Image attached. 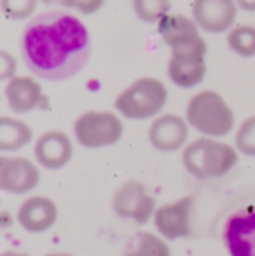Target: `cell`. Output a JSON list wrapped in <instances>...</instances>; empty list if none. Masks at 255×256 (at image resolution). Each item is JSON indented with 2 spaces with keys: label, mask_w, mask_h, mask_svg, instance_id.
Masks as SVG:
<instances>
[{
  "label": "cell",
  "mask_w": 255,
  "mask_h": 256,
  "mask_svg": "<svg viewBox=\"0 0 255 256\" xmlns=\"http://www.w3.org/2000/svg\"><path fill=\"white\" fill-rule=\"evenodd\" d=\"M91 35L74 14L48 10L34 18L21 35L27 68L42 80L62 82L84 70L91 58Z\"/></svg>",
  "instance_id": "obj_1"
},
{
  "label": "cell",
  "mask_w": 255,
  "mask_h": 256,
  "mask_svg": "<svg viewBox=\"0 0 255 256\" xmlns=\"http://www.w3.org/2000/svg\"><path fill=\"white\" fill-rule=\"evenodd\" d=\"M239 160L236 146L215 138H201L187 143L182 152V162L196 180H217L234 169Z\"/></svg>",
  "instance_id": "obj_2"
},
{
  "label": "cell",
  "mask_w": 255,
  "mask_h": 256,
  "mask_svg": "<svg viewBox=\"0 0 255 256\" xmlns=\"http://www.w3.org/2000/svg\"><path fill=\"white\" fill-rule=\"evenodd\" d=\"M185 120L206 138H222L234 129V112L217 91H199L189 100Z\"/></svg>",
  "instance_id": "obj_3"
},
{
  "label": "cell",
  "mask_w": 255,
  "mask_h": 256,
  "mask_svg": "<svg viewBox=\"0 0 255 256\" xmlns=\"http://www.w3.org/2000/svg\"><path fill=\"white\" fill-rule=\"evenodd\" d=\"M168 103V89L154 77L136 78L116 98V110L129 120H147L163 112Z\"/></svg>",
  "instance_id": "obj_4"
},
{
  "label": "cell",
  "mask_w": 255,
  "mask_h": 256,
  "mask_svg": "<svg viewBox=\"0 0 255 256\" xmlns=\"http://www.w3.org/2000/svg\"><path fill=\"white\" fill-rule=\"evenodd\" d=\"M124 126L114 112L89 110L79 115L74 124V136L84 148H105L119 143Z\"/></svg>",
  "instance_id": "obj_5"
},
{
  "label": "cell",
  "mask_w": 255,
  "mask_h": 256,
  "mask_svg": "<svg viewBox=\"0 0 255 256\" xmlns=\"http://www.w3.org/2000/svg\"><path fill=\"white\" fill-rule=\"evenodd\" d=\"M222 242L229 256H255V204L234 209L224 220Z\"/></svg>",
  "instance_id": "obj_6"
},
{
  "label": "cell",
  "mask_w": 255,
  "mask_h": 256,
  "mask_svg": "<svg viewBox=\"0 0 255 256\" xmlns=\"http://www.w3.org/2000/svg\"><path fill=\"white\" fill-rule=\"evenodd\" d=\"M112 211L121 220H131L136 225H145L154 218L156 199L147 192V186L138 180L123 183L112 196Z\"/></svg>",
  "instance_id": "obj_7"
},
{
  "label": "cell",
  "mask_w": 255,
  "mask_h": 256,
  "mask_svg": "<svg viewBox=\"0 0 255 256\" xmlns=\"http://www.w3.org/2000/svg\"><path fill=\"white\" fill-rule=\"evenodd\" d=\"M192 196H185L157 208L154 214V225L159 236L166 240L185 239L192 234V212H194Z\"/></svg>",
  "instance_id": "obj_8"
},
{
  "label": "cell",
  "mask_w": 255,
  "mask_h": 256,
  "mask_svg": "<svg viewBox=\"0 0 255 256\" xmlns=\"http://www.w3.org/2000/svg\"><path fill=\"white\" fill-rule=\"evenodd\" d=\"M206 44L182 51H171L168 61V77L175 86L191 89L201 84L206 75Z\"/></svg>",
  "instance_id": "obj_9"
},
{
  "label": "cell",
  "mask_w": 255,
  "mask_h": 256,
  "mask_svg": "<svg viewBox=\"0 0 255 256\" xmlns=\"http://www.w3.org/2000/svg\"><path fill=\"white\" fill-rule=\"evenodd\" d=\"M41 183V169L27 157H0V188L14 196H25Z\"/></svg>",
  "instance_id": "obj_10"
},
{
  "label": "cell",
  "mask_w": 255,
  "mask_h": 256,
  "mask_svg": "<svg viewBox=\"0 0 255 256\" xmlns=\"http://www.w3.org/2000/svg\"><path fill=\"white\" fill-rule=\"evenodd\" d=\"M192 20L208 34H224L234 28L238 6L234 0H192Z\"/></svg>",
  "instance_id": "obj_11"
},
{
  "label": "cell",
  "mask_w": 255,
  "mask_h": 256,
  "mask_svg": "<svg viewBox=\"0 0 255 256\" xmlns=\"http://www.w3.org/2000/svg\"><path fill=\"white\" fill-rule=\"evenodd\" d=\"M189 138V124L177 114H164L152 120L149 128V142L159 152H177L185 148Z\"/></svg>",
  "instance_id": "obj_12"
},
{
  "label": "cell",
  "mask_w": 255,
  "mask_h": 256,
  "mask_svg": "<svg viewBox=\"0 0 255 256\" xmlns=\"http://www.w3.org/2000/svg\"><path fill=\"white\" fill-rule=\"evenodd\" d=\"M157 32L170 51H182L206 44L196 21L184 14H168L157 23Z\"/></svg>",
  "instance_id": "obj_13"
},
{
  "label": "cell",
  "mask_w": 255,
  "mask_h": 256,
  "mask_svg": "<svg viewBox=\"0 0 255 256\" xmlns=\"http://www.w3.org/2000/svg\"><path fill=\"white\" fill-rule=\"evenodd\" d=\"M35 158L44 169L58 171L63 169L74 155V145L67 132L63 131H48L39 136L35 143Z\"/></svg>",
  "instance_id": "obj_14"
},
{
  "label": "cell",
  "mask_w": 255,
  "mask_h": 256,
  "mask_svg": "<svg viewBox=\"0 0 255 256\" xmlns=\"http://www.w3.org/2000/svg\"><path fill=\"white\" fill-rule=\"evenodd\" d=\"M58 222V206L46 196H32L18 209V223L27 232L42 234Z\"/></svg>",
  "instance_id": "obj_15"
},
{
  "label": "cell",
  "mask_w": 255,
  "mask_h": 256,
  "mask_svg": "<svg viewBox=\"0 0 255 256\" xmlns=\"http://www.w3.org/2000/svg\"><path fill=\"white\" fill-rule=\"evenodd\" d=\"M6 100L14 114H28L46 104V94L37 78L16 75L6 84Z\"/></svg>",
  "instance_id": "obj_16"
},
{
  "label": "cell",
  "mask_w": 255,
  "mask_h": 256,
  "mask_svg": "<svg viewBox=\"0 0 255 256\" xmlns=\"http://www.w3.org/2000/svg\"><path fill=\"white\" fill-rule=\"evenodd\" d=\"M34 131L27 122L14 117H0V150L14 152L32 142Z\"/></svg>",
  "instance_id": "obj_17"
},
{
  "label": "cell",
  "mask_w": 255,
  "mask_h": 256,
  "mask_svg": "<svg viewBox=\"0 0 255 256\" xmlns=\"http://www.w3.org/2000/svg\"><path fill=\"white\" fill-rule=\"evenodd\" d=\"M123 256H171L166 239L152 232H136L128 239Z\"/></svg>",
  "instance_id": "obj_18"
},
{
  "label": "cell",
  "mask_w": 255,
  "mask_h": 256,
  "mask_svg": "<svg viewBox=\"0 0 255 256\" xmlns=\"http://www.w3.org/2000/svg\"><path fill=\"white\" fill-rule=\"evenodd\" d=\"M227 46L232 52L241 58L255 56V26L252 24H238L227 34Z\"/></svg>",
  "instance_id": "obj_19"
},
{
  "label": "cell",
  "mask_w": 255,
  "mask_h": 256,
  "mask_svg": "<svg viewBox=\"0 0 255 256\" xmlns=\"http://www.w3.org/2000/svg\"><path fill=\"white\" fill-rule=\"evenodd\" d=\"M170 0H133V9L140 21L143 23H159L164 16L170 14Z\"/></svg>",
  "instance_id": "obj_20"
},
{
  "label": "cell",
  "mask_w": 255,
  "mask_h": 256,
  "mask_svg": "<svg viewBox=\"0 0 255 256\" xmlns=\"http://www.w3.org/2000/svg\"><path fill=\"white\" fill-rule=\"evenodd\" d=\"M234 145L239 154L246 157H255V115L245 118L239 124L234 136Z\"/></svg>",
  "instance_id": "obj_21"
},
{
  "label": "cell",
  "mask_w": 255,
  "mask_h": 256,
  "mask_svg": "<svg viewBox=\"0 0 255 256\" xmlns=\"http://www.w3.org/2000/svg\"><path fill=\"white\" fill-rule=\"evenodd\" d=\"M0 4L7 20L23 21L35 12L39 0H0Z\"/></svg>",
  "instance_id": "obj_22"
},
{
  "label": "cell",
  "mask_w": 255,
  "mask_h": 256,
  "mask_svg": "<svg viewBox=\"0 0 255 256\" xmlns=\"http://www.w3.org/2000/svg\"><path fill=\"white\" fill-rule=\"evenodd\" d=\"M18 63L16 58L7 51H0V78L9 82L11 78L16 77Z\"/></svg>",
  "instance_id": "obj_23"
},
{
  "label": "cell",
  "mask_w": 255,
  "mask_h": 256,
  "mask_svg": "<svg viewBox=\"0 0 255 256\" xmlns=\"http://www.w3.org/2000/svg\"><path fill=\"white\" fill-rule=\"evenodd\" d=\"M105 4V0H74L72 9H77L82 14H93L100 10Z\"/></svg>",
  "instance_id": "obj_24"
},
{
  "label": "cell",
  "mask_w": 255,
  "mask_h": 256,
  "mask_svg": "<svg viewBox=\"0 0 255 256\" xmlns=\"http://www.w3.org/2000/svg\"><path fill=\"white\" fill-rule=\"evenodd\" d=\"M234 2L239 9L246 10V12H255V0H234Z\"/></svg>",
  "instance_id": "obj_25"
},
{
  "label": "cell",
  "mask_w": 255,
  "mask_h": 256,
  "mask_svg": "<svg viewBox=\"0 0 255 256\" xmlns=\"http://www.w3.org/2000/svg\"><path fill=\"white\" fill-rule=\"evenodd\" d=\"M42 2L48 6H62L67 9H72V6H74V0H42Z\"/></svg>",
  "instance_id": "obj_26"
},
{
  "label": "cell",
  "mask_w": 255,
  "mask_h": 256,
  "mask_svg": "<svg viewBox=\"0 0 255 256\" xmlns=\"http://www.w3.org/2000/svg\"><path fill=\"white\" fill-rule=\"evenodd\" d=\"M0 256H30L28 253H20V251H4Z\"/></svg>",
  "instance_id": "obj_27"
},
{
  "label": "cell",
  "mask_w": 255,
  "mask_h": 256,
  "mask_svg": "<svg viewBox=\"0 0 255 256\" xmlns=\"http://www.w3.org/2000/svg\"><path fill=\"white\" fill-rule=\"evenodd\" d=\"M46 256H74V254H70V253H49Z\"/></svg>",
  "instance_id": "obj_28"
}]
</instances>
